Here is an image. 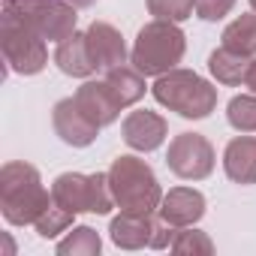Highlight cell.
<instances>
[{"instance_id": "obj_1", "label": "cell", "mask_w": 256, "mask_h": 256, "mask_svg": "<svg viewBox=\"0 0 256 256\" xmlns=\"http://www.w3.org/2000/svg\"><path fill=\"white\" fill-rule=\"evenodd\" d=\"M52 205V193L42 187L40 172L30 163H6L0 169V211L6 223L28 226L42 217V211Z\"/></svg>"}, {"instance_id": "obj_2", "label": "cell", "mask_w": 256, "mask_h": 256, "mask_svg": "<svg viewBox=\"0 0 256 256\" xmlns=\"http://www.w3.org/2000/svg\"><path fill=\"white\" fill-rule=\"evenodd\" d=\"M108 187L114 196V205L120 211H139V214H154L163 202L160 181L154 169L130 154H120L112 169H108Z\"/></svg>"}, {"instance_id": "obj_3", "label": "cell", "mask_w": 256, "mask_h": 256, "mask_svg": "<svg viewBox=\"0 0 256 256\" xmlns=\"http://www.w3.org/2000/svg\"><path fill=\"white\" fill-rule=\"evenodd\" d=\"M151 94L160 106H166L169 112H178L187 120H202L217 106V88L202 76H196L193 70H178V66L157 76Z\"/></svg>"}, {"instance_id": "obj_4", "label": "cell", "mask_w": 256, "mask_h": 256, "mask_svg": "<svg viewBox=\"0 0 256 256\" xmlns=\"http://www.w3.org/2000/svg\"><path fill=\"white\" fill-rule=\"evenodd\" d=\"M187 52V36L175 22H160L154 18L145 24L136 36V46L130 52V64L142 76H163L181 64Z\"/></svg>"}, {"instance_id": "obj_5", "label": "cell", "mask_w": 256, "mask_h": 256, "mask_svg": "<svg viewBox=\"0 0 256 256\" xmlns=\"http://www.w3.org/2000/svg\"><path fill=\"white\" fill-rule=\"evenodd\" d=\"M0 48H4L6 70L22 76H36L48 64L46 40L10 10H4V18H0Z\"/></svg>"}, {"instance_id": "obj_6", "label": "cell", "mask_w": 256, "mask_h": 256, "mask_svg": "<svg viewBox=\"0 0 256 256\" xmlns=\"http://www.w3.org/2000/svg\"><path fill=\"white\" fill-rule=\"evenodd\" d=\"M52 199L72 214H108L114 205L108 172L106 175L102 172H94V175L64 172L52 184Z\"/></svg>"}, {"instance_id": "obj_7", "label": "cell", "mask_w": 256, "mask_h": 256, "mask_svg": "<svg viewBox=\"0 0 256 256\" xmlns=\"http://www.w3.org/2000/svg\"><path fill=\"white\" fill-rule=\"evenodd\" d=\"M4 10L16 12L28 28H34L46 42H64L76 34V10L70 0H4Z\"/></svg>"}, {"instance_id": "obj_8", "label": "cell", "mask_w": 256, "mask_h": 256, "mask_svg": "<svg viewBox=\"0 0 256 256\" xmlns=\"http://www.w3.org/2000/svg\"><path fill=\"white\" fill-rule=\"evenodd\" d=\"M169 169L184 181H202L214 172V148L199 133H178L166 154Z\"/></svg>"}, {"instance_id": "obj_9", "label": "cell", "mask_w": 256, "mask_h": 256, "mask_svg": "<svg viewBox=\"0 0 256 256\" xmlns=\"http://www.w3.org/2000/svg\"><path fill=\"white\" fill-rule=\"evenodd\" d=\"M52 124H54V133L60 136V142H66L72 148H88L100 133V126L78 108L76 96H66V100L54 102Z\"/></svg>"}, {"instance_id": "obj_10", "label": "cell", "mask_w": 256, "mask_h": 256, "mask_svg": "<svg viewBox=\"0 0 256 256\" xmlns=\"http://www.w3.org/2000/svg\"><path fill=\"white\" fill-rule=\"evenodd\" d=\"M120 133H124V142L130 145L133 151H145L148 154V151H157L166 142L169 126H166L163 114L148 112V108H139V112H130V114L124 118Z\"/></svg>"}, {"instance_id": "obj_11", "label": "cell", "mask_w": 256, "mask_h": 256, "mask_svg": "<svg viewBox=\"0 0 256 256\" xmlns=\"http://www.w3.org/2000/svg\"><path fill=\"white\" fill-rule=\"evenodd\" d=\"M84 34H88V48H90V58H94L96 70L108 72V70L126 64V46H124V36L114 24L94 22Z\"/></svg>"}, {"instance_id": "obj_12", "label": "cell", "mask_w": 256, "mask_h": 256, "mask_svg": "<svg viewBox=\"0 0 256 256\" xmlns=\"http://www.w3.org/2000/svg\"><path fill=\"white\" fill-rule=\"evenodd\" d=\"M154 229H157L154 214H139V211H120V214L112 217V223H108L112 241H114L118 247H124V250L151 247Z\"/></svg>"}, {"instance_id": "obj_13", "label": "cell", "mask_w": 256, "mask_h": 256, "mask_svg": "<svg viewBox=\"0 0 256 256\" xmlns=\"http://www.w3.org/2000/svg\"><path fill=\"white\" fill-rule=\"evenodd\" d=\"M76 102H78V108L100 126H108V124H114L118 120V114H120V102H118V96L112 94V88L106 84V78L102 82H84L78 90H76Z\"/></svg>"}, {"instance_id": "obj_14", "label": "cell", "mask_w": 256, "mask_h": 256, "mask_svg": "<svg viewBox=\"0 0 256 256\" xmlns=\"http://www.w3.org/2000/svg\"><path fill=\"white\" fill-rule=\"evenodd\" d=\"M157 211H160V217L166 223H172L178 229L181 226H193L205 214V196L199 190H190V187H175V190H169L163 196Z\"/></svg>"}, {"instance_id": "obj_15", "label": "cell", "mask_w": 256, "mask_h": 256, "mask_svg": "<svg viewBox=\"0 0 256 256\" xmlns=\"http://www.w3.org/2000/svg\"><path fill=\"white\" fill-rule=\"evenodd\" d=\"M54 64L60 66V72L72 76V78H88L96 72V64L90 58V48H88V34H70L64 42H58V52H54Z\"/></svg>"}, {"instance_id": "obj_16", "label": "cell", "mask_w": 256, "mask_h": 256, "mask_svg": "<svg viewBox=\"0 0 256 256\" xmlns=\"http://www.w3.org/2000/svg\"><path fill=\"white\" fill-rule=\"evenodd\" d=\"M223 169L235 184H256V136H238L223 151Z\"/></svg>"}, {"instance_id": "obj_17", "label": "cell", "mask_w": 256, "mask_h": 256, "mask_svg": "<svg viewBox=\"0 0 256 256\" xmlns=\"http://www.w3.org/2000/svg\"><path fill=\"white\" fill-rule=\"evenodd\" d=\"M208 70H211V76H214L220 84L235 88V84H244V82H247L250 58H247V54H238V52H229V48L223 46V48L211 52V58H208Z\"/></svg>"}, {"instance_id": "obj_18", "label": "cell", "mask_w": 256, "mask_h": 256, "mask_svg": "<svg viewBox=\"0 0 256 256\" xmlns=\"http://www.w3.org/2000/svg\"><path fill=\"white\" fill-rule=\"evenodd\" d=\"M106 84L112 88V94L118 96V102H120L124 108L133 106V102H139V100L145 96V76H142L136 66H126V64L108 70V72H106Z\"/></svg>"}, {"instance_id": "obj_19", "label": "cell", "mask_w": 256, "mask_h": 256, "mask_svg": "<svg viewBox=\"0 0 256 256\" xmlns=\"http://www.w3.org/2000/svg\"><path fill=\"white\" fill-rule=\"evenodd\" d=\"M223 46H226L229 52H238V54L253 58V54H256V12L238 16V18L223 30Z\"/></svg>"}, {"instance_id": "obj_20", "label": "cell", "mask_w": 256, "mask_h": 256, "mask_svg": "<svg viewBox=\"0 0 256 256\" xmlns=\"http://www.w3.org/2000/svg\"><path fill=\"white\" fill-rule=\"evenodd\" d=\"M100 250H102V241H100L96 229H90V226H76L58 244V253L60 256H96Z\"/></svg>"}, {"instance_id": "obj_21", "label": "cell", "mask_w": 256, "mask_h": 256, "mask_svg": "<svg viewBox=\"0 0 256 256\" xmlns=\"http://www.w3.org/2000/svg\"><path fill=\"white\" fill-rule=\"evenodd\" d=\"M169 250L178 253V256H211V253H214V241H211L205 232H199V229L181 226V229L175 232V241H172Z\"/></svg>"}, {"instance_id": "obj_22", "label": "cell", "mask_w": 256, "mask_h": 256, "mask_svg": "<svg viewBox=\"0 0 256 256\" xmlns=\"http://www.w3.org/2000/svg\"><path fill=\"white\" fill-rule=\"evenodd\" d=\"M226 118L238 133H256V94L253 96H247V94L232 96L226 106Z\"/></svg>"}, {"instance_id": "obj_23", "label": "cell", "mask_w": 256, "mask_h": 256, "mask_svg": "<svg viewBox=\"0 0 256 256\" xmlns=\"http://www.w3.org/2000/svg\"><path fill=\"white\" fill-rule=\"evenodd\" d=\"M72 217H76L72 211H66L64 205H58V202L52 199V205L42 211V217H40L34 226H36V232H40L42 238H58L60 232H66V229L72 226Z\"/></svg>"}, {"instance_id": "obj_24", "label": "cell", "mask_w": 256, "mask_h": 256, "mask_svg": "<svg viewBox=\"0 0 256 256\" xmlns=\"http://www.w3.org/2000/svg\"><path fill=\"white\" fill-rule=\"evenodd\" d=\"M196 10V0H148V12L160 22H187Z\"/></svg>"}, {"instance_id": "obj_25", "label": "cell", "mask_w": 256, "mask_h": 256, "mask_svg": "<svg viewBox=\"0 0 256 256\" xmlns=\"http://www.w3.org/2000/svg\"><path fill=\"white\" fill-rule=\"evenodd\" d=\"M232 6H235V0H196V12H199V18H205V22H220V18H226V16L232 12Z\"/></svg>"}, {"instance_id": "obj_26", "label": "cell", "mask_w": 256, "mask_h": 256, "mask_svg": "<svg viewBox=\"0 0 256 256\" xmlns=\"http://www.w3.org/2000/svg\"><path fill=\"white\" fill-rule=\"evenodd\" d=\"M244 84H247V88L256 94V58L250 60V70H247V82H244Z\"/></svg>"}, {"instance_id": "obj_27", "label": "cell", "mask_w": 256, "mask_h": 256, "mask_svg": "<svg viewBox=\"0 0 256 256\" xmlns=\"http://www.w3.org/2000/svg\"><path fill=\"white\" fill-rule=\"evenodd\" d=\"M70 4H72V6H78V10H84V6H94L96 0H70Z\"/></svg>"}, {"instance_id": "obj_28", "label": "cell", "mask_w": 256, "mask_h": 256, "mask_svg": "<svg viewBox=\"0 0 256 256\" xmlns=\"http://www.w3.org/2000/svg\"><path fill=\"white\" fill-rule=\"evenodd\" d=\"M250 6H253V12H256V0H250Z\"/></svg>"}]
</instances>
